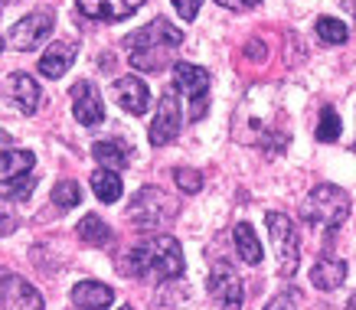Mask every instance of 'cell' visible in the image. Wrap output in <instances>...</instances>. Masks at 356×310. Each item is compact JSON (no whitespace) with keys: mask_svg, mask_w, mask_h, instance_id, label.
<instances>
[{"mask_svg":"<svg viewBox=\"0 0 356 310\" xmlns=\"http://www.w3.org/2000/svg\"><path fill=\"white\" fill-rule=\"evenodd\" d=\"M79 10L92 20H128L144 7V0H76Z\"/></svg>","mask_w":356,"mask_h":310,"instance_id":"14","label":"cell"},{"mask_svg":"<svg viewBox=\"0 0 356 310\" xmlns=\"http://www.w3.org/2000/svg\"><path fill=\"white\" fill-rule=\"evenodd\" d=\"M177 134H180V92L167 88L161 95V101H157V115L151 121L147 138H151L154 147H163V144L177 140Z\"/></svg>","mask_w":356,"mask_h":310,"instance_id":"9","label":"cell"},{"mask_svg":"<svg viewBox=\"0 0 356 310\" xmlns=\"http://www.w3.org/2000/svg\"><path fill=\"white\" fill-rule=\"evenodd\" d=\"M173 215H177V203H173L163 190H157V186H147V190L134 193V199H131V206H128V219L138 225V229H144V232L163 229Z\"/></svg>","mask_w":356,"mask_h":310,"instance_id":"4","label":"cell"},{"mask_svg":"<svg viewBox=\"0 0 356 310\" xmlns=\"http://www.w3.org/2000/svg\"><path fill=\"white\" fill-rule=\"evenodd\" d=\"M346 281V261L343 258H321L311 268V284L317 291H337Z\"/></svg>","mask_w":356,"mask_h":310,"instance_id":"18","label":"cell"},{"mask_svg":"<svg viewBox=\"0 0 356 310\" xmlns=\"http://www.w3.org/2000/svg\"><path fill=\"white\" fill-rule=\"evenodd\" d=\"M216 3H222V7H232V10H236V7H242L238 0H216Z\"/></svg>","mask_w":356,"mask_h":310,"instance_id":"30","label":"cell"},{"mask_svg":"<svg viewBox=\"0 0 356 310\" xmlns=\"http://www.w3.org/2000/svg\"><path fill=\"white\" fill-rule=\"evenodd\" d=\"M200 3H203V0H173V7H177V13H180L184 20H196Z\"/></svg>","mask_w":356,"mask_h":310,"instance_id":"27","label":"cell"},{"mask_svg":"<svg viewBox=\"0 0 356 310\" xmlns=\"http://www.w3.org/2000/svg\"><path fill=\"white\" fill-rule=\"evenodd\" d=\"M265 225H268V238L275 245V255H278V271L288 278L298 271V261H301V232L294 229V222L284 213H268Z\"/></svg>","mask_w":356,"mask_h":310,"instance_id":"5","label":"cell"},{"mask_svg":"<svg viewBox=\"0 0 356 310\" xmlns=\"http://www.w3.org/2000/svg\"><path fill=\"white\" fill-rule=\"evenodd\" d=\"M53 26H56V13L49 10V7H43V10L26 13L20 23H13V30H10V36H7V40H10L13 49L30 53V49H36L43 40H49Z\"/></svg>","mask_w":356,"mask_h":310,"instance_id":"8","label":"cell"},{"mask_svg":"<svg viewBox=\"0 0 356 310\" xmlns=\"http://www.w3.org/2000/svg\"><path fill=\"white\" fill-rule=\"evenodd\" d=\"M173 88L186 95L190 101V121H200L209 108V75L200 65L190 63H177L173 65Z\"/></svg>","mask_w":356,"mask_h":310,"instance_id":"7","label":"cell"},{"mask_svg":"<svg viewBox=\"0 0 356 310\" xmlns=\"http://www.w3.org/2000/svg\"><path fill=\"white\" fill-rule=\"evenodd\" d=\"M209 297L219 310H242V300H245V288L242 281L226 261H216L213 265V275H209Z\"/></svg>","mask_w":356,"mask_h":310,"instance_id":"10","label":"cell"},{"mask_svg":"<svg viewBox=\"0 0 356 310\" xmlns=\"http://www.w3.org/2000/svg\"><path fill=\"white\" fill-rule=\"evenodd\" d=\"M79 199H82V190L76 180H59L53 186V206H59V209H72V206H79Z\"/></svg>","mask_w":356,"mask_h":310,"instance_id":"23","label":"cell"},{"mask_svg":"<svg viewBox=\"0 0 356 310\" xmlns=\"http://www.w3.org/2000/svg\"><path fill=\"white\" fill-rule=\"evenodd\" d=\"M261 0H242V7H259Z\"/></svg>","mask_w":356,"mask_h":310,"instance_id":"31","label":"cell"},{"mask_svg":"<svg viewBox=\"0 0 356 310\" xmlns=\"http://www.w3.org/2000/svg\"><path fill=\"white\" fill-rule=\"evenodd\" d=\"M0 297H3V310H43V297H40V291L33 288L26 278L10 275V271L3 275Z\"/></svg>","mask_w":356,"mask_h":310,"instance_id":"11","label":"cell"},{"mask_svg":"<svg viewBox=\"0 0 356 310\" xmlns=\"http://www.w3.org/2000/svg\"><path fill=\"white\" fill-rule=\"evenodd\" d=\"M76 232H79V238L92 248H105L111 242V229L102 222L98 215H86V219L76 225Z\"/></svg>","mask_w":356,"mask_h":310,"instance_id":"22","label":"cell"},{"mask_svg":"<svg viewBox=\"0 0 356 310\" xmlns=\"http://www.w3.org/2000/svg\"><path fill=\"white\" fill-rule=\"evenodd\" d=\"M69 98H72V115H76L82 124L95 128V124L105 121V105H102V95H98V88L92 85V82H76L72 92H69Z\"/></svg>","mask_w":356,"mask_h":310,"instance_id":"12","label":"cell"},{"mask_svg":"<svg viewBox=\"0 0 356 310\" xmlns=\"http://www.w3.org/2000/svg\"><path fill=\"white\" fill-rule=\"evenodd\" d=\"M232 238H236L238 258H242L245 265H259L261 261V242H259V236H255V229H252L248 222H238L236 229H232Z\"/></svg>","mask_w":356,"mask_h":310,"instance_id":"19","label":"cell"},{"mask_svg":"<svg viewBox=\"0 0 356 310\" xmlns=\"http://www.w3.org/2000/svg\"><path fill=\"white\" fill-rule=\"evenodd\" d=\"M115 300V291L102 281H79L72 288V304L79 310H108Z\"/></svg>","mask_w":356,"mask_h":310,"instance_id":"15","label":"cell"},{"mask_svg":"<svg viewBox=\"0 0 356 310\" xmlns=\"http://www.w3.org/2000/svg\"><path fill=\"white\" fill-rule=\"evenodd\" d=\"M350 215V196L346 190H340L337 183H321L307 193L304 199V222L317 225V229H337V225L346 222Z\"/></svg>","mask_w":356,"mask_h":310,"instance_id":"3","label":"cell"},{"mask_svg":"<svg viewBox=\"0 0 356 310\" xmlns=\"http://www.w3.org/2000/svg\"><path fill=\"white\" fill-rule=\"evenodd\" d=\"M317 36H321L324 43L340 46V43H346L350 30H346V23L334 20V17H321V20H317Z\"/></svg>","mask_w":356,"mask_h":310,"instance_id":"24","label":"cell"},{"mask_svg":"<svg viewBox=\"0 0 356 310\" xmlns=\"http://www.w3.org/2000/svg\"><path fill=\"white\" fill-rule=\"evenodd\" d=\"M245 56H252V59H255V63H265V43H261V40H252V43H245Z\"/></svg>","mask_w":356,"mask_h":310,"instance_id":"28","label":"cell"},{"mask_svg":"<svg viewBox=\"0 0 356 310\" xmlns=\"http://www.w3.org/2000/svg\"><path fill=\"white\" fill-rule=\"evenodd\" d=\"M115 95H118V105L128 111V115H144L151 108V88L140 75H124L115 82Z\"/></svg>","mask_w":356,"mask_h":310,"instance_id":"13","label":"cell"},{"mask_svg":"<svg viewBox=\"0 0 356 310\" xmlns=\"http://www.w3.org/2000/svg\"><path fill=\"white\" fill-rule=\"evenodd\" d=\"M173 180L184 193H200L203 190V173L200 170H190V167H177L173 170Z\"/></svg>","mask_w":356,"mask_h":310,"instance_id":"26","label":"cell"},{"mask_svg":"<svg viewBox=\"0 0 356 310\" xmlns=\"http://www.w3.org/2000/svg\"><path fill=\"white\" fill-rule=\"evenodd\" d=\"M180 43H184V33L177 30V26H170L163 17H157L144 30L131 33L128 40H124V49H128V59L134 69L161 72L163 65H167V59H170V53Z\"/></svg>","mask_w":356,"mask_h":310,"instance_id":"2","label":"cell"},{"mask_svg":"<svg viewBox=\"0 0 356 310\" xmlns=\"http://www.w3.org/2000/svg\"><path fill=\"white\" fill-rule=\"evenodd\" d=\"M265 310H298V307H294L291 297H275V300H268V307Z\"/></svg>","mask_w":356,"mask_h":310,"instance_id":"29","label":"cell"},{"mask_svg":"<svg viewBox=\"0 0 356 310\" xmlns=\"http://www.w3.org/2000/svg\"><path fill=\"white\" fill-rule=\"evenodd\" d=\"M124 275L134 278H154V281H170L184 275V248L173 236H151L140 245H134L121 265Z\"/></svg>","mask_w":356,"mask_h":310,"instance_id":"1","label":"cell"},{"mask_svg":"<svg viewBox=\"0 0 356 310\" xmlns=\"http://www.w3.org/2000/svg\"><path fill=\"white\" fill-rule=\"evenodd\" d=\"M76 63V43H53L49 49H46L43 56H40V72L46 75V79H63L65 69Z\"/></svg>","mask_w":356,"mask_h":310,"instance_id":"17","label":"cell"},{"mask_svg":"<svg viewBox=\"0 0 356 310\" xmlns=\"http://www.w3.org/2000/svg\"><path fill=\"white\" fill-rule=\"evenodd\" d=\"M337 138H340V115H337L334 108H324V111H321V121H317V140L334 144Z\"/></svg>","mask_w":356,"mask_h":310,"instance_id":"25","label":"cell"},{"mask_svg":"<svg viewBox=\"0 0 356 310\" xmlns=\"http://www.w3.org/2000/svg\"><path fill=\"white\" fill-rule=\"evenodd\" d=\"M92 157H95L105 170L128 167V147H124V144H115V140H98V144H92Z\"/></svg>","mask_w":356,"mask_h":310,"instance_id":"21","label":"cell"},{"mask_svg":"<svg viewBox=\"0 0 356 310\" xmlns=\"http://www.w3.org/2000/svg\"><path fill=\"white\" fill-rule=\"evenodd\" d=\"M92 193H95L102 203H118L121 193H124L118 170H105V167H102V170L92 173Z\"/></svg>","mask_w":356,"mask_h":310,"instance_id":"20","label":"cell"},{"mask_svg":"<svg viewBox=\"0 0 356 310\" xmlns=\"http://www.w3.org/2000/svg\"><path fill=\"white\" fill-rule=\"evenodd\" d=\"M118 310H131V307H118Z\"/></svg>","mask_w":356,"mask_h":310,"instance_id":"32","label":"cell"},{"mask_svg":"<svg viewBox=\"0 0 356 310\" xmlns=\"http://www.w3.org/2000/svg\"><path fill=\"white\" fill-rule=\"evenodd\" d=\"M33 167H36V157L30 150H3V161H0V173H3V196L7 199H26L36 186L33 180Z\"/></svg>","mask_w":356,"mask_h":310,"instance_id":"6","label":"cell"},{"mask_svg":"<svg viewBox=\"0 0 356 310\" xmlns=\"http://www.w3.org/2000/svg\"><path fill=\"white\" fill-rule=\"evenodd\" d=\"M10 98L23 115H36V111H40V101H43V92H40V85H36L33 75L13 72L10 75Z\"/></svg>","mask_w":356,"mask_h":310,"instance_id":"16","label":"cell"}]
</instances>
